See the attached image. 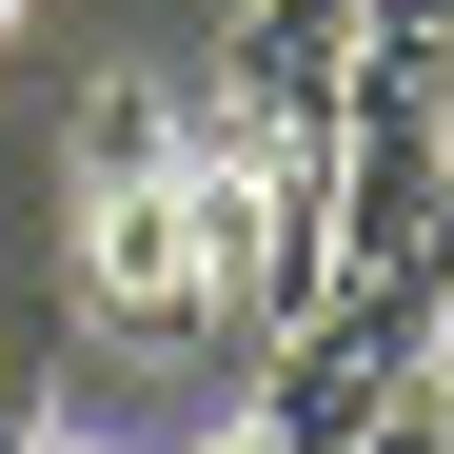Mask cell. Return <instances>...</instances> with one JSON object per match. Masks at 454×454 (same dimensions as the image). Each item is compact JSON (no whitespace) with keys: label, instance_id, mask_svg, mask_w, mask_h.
Listing matches in <instances>:
<instances>
[{"label":"cell","instance_id":"obj_1","mask_svg":"<svg viewBox=\"0 0 454 454\" xmlns=\"http://www.w3.org/2000/svg\"><path fill=\"white\" fill-rule=\"evenodd\" d=\"M59 277L80 317L138 356H198V99L178 80H119L59 159Z\"/></svg>","mask_w":454,"mask_h":454},{"label":"cell","instance_id":"obj_2","mask_svg":"<svg viewBox=\"0 0 454 454\" xmlns=\"http://www.w3.org/2000/svg\"><path fill=\"white\" fill-rule=\"evenodd\" d=\"M415 336H434V296H395V277H317V317L257 356V434H277V454L395 434V415H415Z\"/></svg>","mask_w":454,"mask_h":454},{"label":"cell","instance_id":"obj_3","mask_svg":"<svg viewBox=\"0 0 454 454\" xmlns=\"http://www.w3.org/2000/svg\"><path fill=\"white\" fill-rule=\"evenodd\" d=\"M336 59H356V0H238V99L257 119H336Z\"/></svg>","mask_w":454,"mask_h":454},{"label":"cell","instance_id":"obj_4","mask_svg":"<svg viewBox=\"0 0 454 454\" xmlns=\"http://www.w3.org/2000/svg\"><path fill=\"white\" fill-rule=\"evenodd\" d=\"M415 415H434V454H454V277H434V336H415Z\"/></svg>","mask_w":454,"mask_h":454},{"label":"cell","instance_id":"obj_5","mask_svg":"<svg viewBox=\"0 0 454 454\" xmlns=\"http://www.w3.org/2000/svg\"><path fill=\"white\" fill-rule=\"evenodd\" d=\"M356 454H434V415H395V434H356Z\"/></svg>","mask_w":454,"mask_h":454},{"label":"cell","instance_id":"obj_6","mask_svg":"<svg viewBox=\"0 0 454 454\" xmlns=\"http://www.w3.org/2000/svg\"><path fill=\"white\" fill-rule=\"evenodd\" d=\"M217 454H277V434H257V415H238V434H217Z\"/></svg>","mask_w":454,"mask_h":454},{"label":"cell","instance_id":"obj_7","mask_svg":"<svg viewBox=\"0 0 454 454\" xmlns=\"http://www.w3.org/2000/svg\"><path fill=\"white\" fill-rule=\"evenodd\" d=\"M20 20H40V0H0V40H20Z\"/></svg>","mask_w":454,"mask_h":454}]
</instances>
